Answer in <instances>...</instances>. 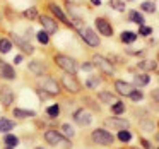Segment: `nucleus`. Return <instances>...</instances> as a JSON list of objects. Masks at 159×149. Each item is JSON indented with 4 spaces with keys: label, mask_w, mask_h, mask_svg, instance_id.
Listing matches in <instances>:
<instances>
[{
    "label": "nucleus",
    "mask_w": 159,
    "mask_h": 149,
    "mask_svg": "<svg viewBox=\"0 0 159 149\" xmlns=\"http://www.w3.org/2000/svg\"><path fill=\"white\" fill-rule=\"evenodd\" d=\"M55 63H57V65H58L65 74H72V76H75L77 70H79V67H77V62H75V60H74L72 57L62 55V53L55 55Z\"/></svg>",
    "instance_id": "nucleus-1"
},
{
    "label": "nucleus",
    "mask_w": 159,
    "mask_h": 149,
    "mask_svg": "<svg viewBox=\"0 0 159 149\" xmlns=\"http://www.w3.org/2000/svg\"><path fill=\"white\" fill-rule=\"evenodd\" d=\"M91 139H93L96 144H99V146H111L113 141H115L113 134L108 132V130H104V128H96V130H93Z\"/></svg>",
    "instance_id": "nucleus-2"
},
{
    "label": "nucleus",
    "mask_w": 159,
    "mask_h": 149,
    "mask_svg": "<svg viewBox=\"0 0 159 149\" xmlns=\"http://www.w3.org/2000/svg\"><path fill=\"white\" fill-rule=\"evenodd\" d=\"M11 41L14 43V45L17 46L22 53H26V55H33V53H34V46H33L28 40L21 38V36L16 35V33H11Z\"/></svg>",
    "instance_id": "nucleus-3"
},
{
    "label": "nucleus",
    "mask_w": 159,
    "mask_h": 149,
    "mask_svg": "<svg viewBox=\"0 0 159 149\" xmlns=\"http://www.w3.org/2000/svg\"><path fill=\"white\" fill-rule=\"evenodd\" d=\"M62 84H63V87H65L69 93H72V94H75V93L80 91V84L77 82V79L72 76V74H65V76H62Z\"/></svg>",
    "instance_id": "nucleus-4"
},
{
    "label": "nucleus",
    "mask_w": 159,
    "mask_h": 149,
    "mask_svg": "<svg viewBox=\"0 0 159 149\" xmlns=\"http://www.w3.org/2000/svg\"><path fill=\"white\" fill-rule=\"evenodd\" d=\"M93 63H94L96 67H99V69L103 70L104 74H108V76H111V74H113V65H111V62H110L108 58H104V57H101V55H94Z\"/></svg>",
    "instance_id": "nucleus-5"
},
{
    "label": "nucleus",
    "mask_w": 159,
    "mask_h": 149,
    "mask_svg": "<svg viewBox=\"0 0 159 149\" xmlns=\"http://www.w3.org/2000/svg\"><path fill=\"white\" fill-rule=\"evenodd\" d=\"M45 141L48 142V144H52V146H58V144H62V142L70 144V142L67 141V137H63V135L58 134L57 130H46L45 132Z\"/></svg>",
    "instance_id": "nucleus-6"
},
{
    "label": "nucleus",
    "mask_w": 159,
    "mask_h": 149,
    "mask_svg": "<svg viewBox=\"0 0 159 149\" xmlns=\"http://www.w3.org/2000/svg\"><path fill=\"white\" fill-rule=\"evenodd\" d=\"M74 120H75V123H79L80 127H87V125L93 122V117H91L89 111L80 108V110H77L75 113H74Z\"/></svg>",
    "instance_id": "nucleus-7"
},
{
    "label": "nucleus",
    "mask_w": 159,
    "mask_h": 149,
    "mask_svg": "<svg viewBox=\"0 0 159 149\" xmlns=\"http://www.w3.org/2000/svg\"><path fill=\"white\" fill-rule=\"evenodd\" d=\"M80 36H82V40L89 46H99V36H98L93 29H89V28L82 29V31H80Z\"/></svg>",
    "instance_id": "nucleus-8"
},
{
    "label": "nucleus",
    "mask_w": 159,
    "mask_h": 149,
    "mask_svg": "<svg viewBox=\"0 0 159 149\" xmlns=\"http://www.w3.org/2000/svg\"><path fill=\"white\" fill-rule=\"evenodd\" d=\"M41 87H43V91H46L48 94H53V96H57V94L60 93L58 84H57V81L52 79V77H45V79L41 81Z\"/></svg>",
    "instance_id": "nucleus-9"
},
{
    "label": "nucleus",
    "mask_w": 159,
    "mask_h": 149,
    "mask_svg": "<svg viewBox=\"0 0 159 149\" xmlns=\"http://www.w3.org/2000/svg\"><path fill=\"white\" fill-rule=\"evenodd\" d=\"M104 123L108 125V127L115 128V130H127L128 128V120H125V118H120V117H113V118H108Z\"/></svg>",
    "instance_id": "nucleus-10"
},
{
    "label": "nucleus",
    "mask_w": 159,
    "mask_h": 149,
    "mask_svg": "<svg viewBox=\"0 0 159 149\" xmlns=\"http://www.w3.org/2000/svg\"><path fill=\"white\" fill-rule=\"evenodd\" d=\"M96 28H98V31H99V35H103V36H113V28H111V24L106 21V19H103V17H98L96 19Z\"/></svg>",
    "instance_id": "nucleus-11"
},
{
    "label": "nucleus",
    "mask_w": 159,
    "mask_h": 149,
    "mask_svg": "<svg viewBox=\"0 0 159 149\" xmlns=\"http://www.w3.org/2000/svg\"><path fill=\"white\" fill-rule=\"evenodd\" d=\"M39 22L43 24V28H45V31L48 33V35H53V33L58 31V26H57V22L53 21L52 17H48V16H38Z\"/></svg>",
    "instance_id": "nucleus-12"
},
{
    "label": "nucleus",
    "mask_w": 159,
    "mask_h": 149,
    "mask_svg": "<svg viewBox=\"0 0 159 149\" xmlns=\"http://www.w3.org/2000/svg\"><path fill=\"white\" fill-rule=\"evenodd\" d=\"M0 77L2 79H7V81L16 79V70L12 69V65H9L4 60H0Z\"/></svg>",
    "instance_id": "nucleus-13"
},
{
    "label": "nucleus",
    "mask_w": 159,
    "mask_h": 149,
    "mask_svg": "<svg viewBox=\"0 0 159 149\" xmlns=\"http://www.w3.org/2000/svg\"><path fill=\"white\" fill-rule=\"evenodd\" d=\"M115 89H116V93L121 94V96H130V94L134 93L135 86L125 82V81H116V82H115Z\"/></svg>",
    "instance_id": "nucleus-14"
},
{
    "label": "nucleus",
    "mask_w": 159,
    "mask_h": 149,
    "mask_svg": "<svg viewBox=\"0 0 159 149\" xmlns=\"http://www.w3.org/2000/svg\"><path fill=\"white\" fill-rule=\"evenodd\" d=\"M29 70H31L34 76H45L46 74V65L41 63L39 60H31V62H29Z\"/></svg>",
    "instance_id": "nucleus-15"
},
{
    "label": "nucleus",
    "mask_w": 159,
    "mask_h": 149,
    "mask_svg": "<svg viewBox=\"0 0 159 149\" xmlns=\"http://www.w3.org/2000/svg\"><path fill=\"white\" fill-rule=\"evenodd\" d=\"M48 9H50V12H52V14L55 16L57 19H58V21L65 22V24H69V26L72 24V22H70L69 19H67V16H65V14H63V12H62V9H60L58 5H57V4H50V5H48Z\"/></svg>",
    "instance_id": "nucleus-16"
},
{
    "label": "nucleus",
    "mask_w": 159,
    "mask_h": 149,
    "mask_svg": "<svg viewBox=\"0 0 159 149\" xmlns=\"http://www.w3.org/2000/svg\"><path fill=\"white\" fill-rule=\"evenodd\" d=\"M0 100H2V105H4V106H11L12 101H14V93H12L9 87H4L2 93H0Z\"/></svg>",
    "instance_id": "nucleus-17"
},
{
    "label": "nucleus",
    "mask_w": 159,
    "mask_h": 149,
    "mask_svg": "<svg viewBox=\"0 0 159 149\" xmlns=\"http://www.w3.org/2000/svg\"><path fill=\"white\" fill-rule=\"evenodd\" d=\"M14 127H16V123L12 120H9V118H0V132L7 134V132L12 130Z\"/></svg>",
    "instance_id": "nucleus-18"
},
{
    "label": "nucleus",
    "mask_w": 159,
    "mask_h": 149,
    "mask_svg": "<svg viewBox=\"0 0 159 149\" xmlns=\"http://www.w3.org/2000/svg\"><path fill=\"white\" fill-rule=\"evenodd\" d=\"M128 19H130V22H135V24H139V26L144 24V16H142L140 12H137V11L128 12Z\"/></svg>",
    "instance_id": "nucleus-19"
},
{
    "label": "nucleus",
    "mask_w": 159,
    "mask_h": 149,
    "mask_svg": "<svg viewBox=\"0 0 159 149\" xmlns=\"http://www.w3.org/2000/svg\"><path fill=\"white\" fill-rule=\"evenodd\" d=\"M149 81H151V77H149L147 74H137V76H134L135 86H147Z\"/></svg>",
    "instance_id": "nucleus-20"
},
{
    "label": "nucleus",
    "mask_w": 159,
    "mask_h": 149,
    "mask_svg": "<svg viewBox=\"0 0 159 149\" xmlns=\"http://www.w3.org/2000/svg\"><path fill=\"white\" fill-rule=\"evenodd\" d=\"M137 67L142 70H154L156 67H157V63H156L154 60H142V62L137 63Z\"/></svg>",
    "instance_id": "nucleus-21"
},
{
    "label": "nucleus",
    "mask_w": 159,
    "mask_h": 149,
    "mask_svg": "<svg viewBox=\"0 0 159 149\" xmlns=\"http://www.w3.org/2000/svg\"><path fill=\"white\" fill-rule=\"evenodd\" d=\"M14 117H17V118H31V117H34V111H33V110H21V108H16V110H14Z\"/></svg>",
    "instance_id": "nucleus-22"
},
{
    "label": "nucleus",
    "mask_w": 159,
    "mask_h": 149,
    "mask_svg": "<svg viewBox=\"0 0 159 149\" xmlns=\"http://www.w3.org/2000/svg\"><path fill=\"white\" fill-rule=\"evenodd\" d=\"M120 38H121V41H123V43H127V45H128V43H134L135 40H137V35H135L134 31H123Z\"/></svg>",
    "instance_id": "nucleus-23"
},
{
    "label": "nucleus",
    "mask_w": 159,
    "mask_h": 149,
    "mask_svg": "<svg viewBox=\"0 0 159 149\" xmlns=\"http://www.w3.org/2000/svg\"><path fill=\"white\" fill-rule=\"evenodd\" d=\"M12 48V41L7 38H2L0 40V53H9Z\"/></svg>",
    "instance_id": "nucleus-24"
},
{
    "label": "nucleus",
    "mask_w": 159,
    "mask_h": 149,
    "mask_svg": "<svg viewBox=\"0 0 159 149\" xmlns=\"http://www.w3.org/2000/svg\"><path fill=\"white\" fill-rule=\"evenodd\" d=\"M4 142L7 144V147H16V146L19 144V139L16 137V135H12V134H5Z\"/></svg>",
    "instance_id": "nucleus-25"
},
{
    "label": "nucleus",
    "mask_w": 159,
    "mask_h": 149,
    "mask_svg": "<svg viewBox=\"0 0 159 149\" xmlns=\"http://www.w3.org/2000/svg\"><path fill=\"white\" fill-rule=\"evenodd\" d=\"M38 9L36 7H29V9H26L24 11V17L26 19H29V21H34V19H38Z\"/></svg>",
    "instance_id": "nucleus-26"
},
{
    "label": "nucleus",
    "mask_w": 159,
    "mask_h": 149,
    "mask_svg": "<svg viewBox=\"0 0 159 149\" xmlns=\"http://www.w3.org/2000/svg\"><path fill=\"white\" fill-rule=\"evenodd\" d=\"M110 7L115 9L118 12H123L125 11V2L123 0H110Z\"/></svg>",
    "instance_id": "nucleus-27"
},
{
    "label": "nucleus",
    "mask_w": 159,
    "mask_h": 149,
    "mask_svg": "<svg viewBox=\"0 0 159 149\" xmlns=\"http://www.w3.org/2000/svg\"><path fill=\"white\" fill-rule=\"evenodd\" d=\"M99 100L103 101V103H110V105L115 103V96L111 93H106V91H101L99 93Z\"/></svg>",
    "instance_id": "nucleus-28"
},
{
    "label": "nucleus",
    "mask_w": 159,
    "mask_h": 149,
    "mask_svg": "<svg viewBox=\"0 0 159 149\" xmlns=\"http://www.w3.org/2000/svg\"><path fill=\"white\" fill-rule=\"evenodd\" d=\"M140 9H142L144 12L154 14V12H156V4H154V2H142V4H140Z\"/></svg>",
    "instance_id": "nucleus-29"
},
{
    "label": "nucleus",
    "mask_w": 159,
    "mask_h": 149,
    "mask_svg": "<svg viewBox=\"0 0 159 149\" xmlns=\"http://www.w3.org/2000/svg\"><path fill=\"white\" fill-rule=\"evenodd\" d=\"M111 111H113L115 115H121L125 111V105L121 103V101H115V103L111 105Z\"/></svg>",
    "instance_id": "nucleus-30"
},
{
    "label": "nucleus",
    "mask_w": 159,
    "mask_h": 149,
    "mask_svg": "<svg viewBox=\"0 0 159 149\" xmlns=\"http://www.w3.org/2000/svg\"><path fill=\"white\" fill-rule=\"evenodd\" d=\"M46 113H48V117L57 118V117H58V113H60L58 105H52V106H48V108H46Z\"/></svg>",
    "instance_id": "nucleus-31"
},
{
    "label": "nucleus",
    "mask_w": 159,
    "mask_h": 149,
    "mask_svg": "<svg viewBox=\"0 0 159 149\" xmlns=\"http://www.w3.org/2000/svg\"><path fill=\"white\" fill-rule=\"evenodd\" d=\"M118 139L121 142H130L132 141V134L128 130H118Z\"/></svg>",
    "instance_id": "nucleus-32"
},
{
    "label": "nucleus",
    "mask_w": 159,
    "mask_h": 149,
    "mask_svg": "<svg viewBox=\"0 0 159 149\" xmlns=\"http://www.w3.org/2000/svg\"><path fill=\"white\" fill-rule=\"evenodd\" d=\"M62 132H63V137H72V135L75 134L70 123H63V125H62Z\"/></svg>",
    "instance_id": "nucleus-33"
},
{
    "label": "nucleus",
    "mask_w": 159,
    "mask_h": 149,
    "mask_svg": "<svg viewBox=\"0 0 159 149\" xmlns=\"http://www.w3.org/2000/svg\"><path fill=\"white\" fill-rule=\"evenodd\" d=\"M36 38H38V41L41 43V45H48V41H50V36L46 31H39L38 35H36Z\"/></svg>",
    "instance_id": "nucleus-34"
},
{
    "label": "nucleus",
    "mask_w": 159,
    "mask_h": 149,
    "mask_svg": "<svg viewBox=\"0 0 159 149\" xmlns=\"http://www.w3.org/2000/svg\"><path fill=\"white\" fill-rule=\"evenodd\" d=\"M139 35H140V36H149V35H152V28L142 24L140 28H139Z\"/></svg>",
    "instance_id": "nucleus-35"
},
{
    "label": "nucleus",
    "mask_w": 159,
    "mask_h": 149,
    "mask_svg": "<svg viewBox=\"0 0 159 149\" xmlns=\"http://www.w3.org/2000/svg\"><path fill=\"white\" fill-rule=\"evenodd\" d=\"M130 98H132V101H140L142 98H144V94L140 93V91H137V89H134V93L130 94Z\"/></svg>",
    "instance_id": "nucleus-36"
},
{
    "label": "nucleus",
    "mask_w": 159,
    "mask_h": 149,
    "mask_svg": "<svg viewBox=\"0 0 159 149\" xmlns=\"http://www.w3.org/2000/svg\"><path fill=\"white\" fill-rule=\"evenodd\" d=\"M140 127L144 128L145 132H152V130H154V123H151V122H142Z\"/></svg>",
    "instance_id": "nucleus-37"
},
{
    "label": "nucleus",
    "mask_w": 159,
    "mask_h": 149,
    "mask_svg": "<svg viewBox=\"0 0 159 149\" xmlns=\"http://www.w3.org/2000/svg\"><path fill=\"white\" fill-rule=\"evenodd\" d=\"M98 84H99V79H98V77H91V79H87V87H91V89L96 87Z\"/></svg>",
    "instance_id": "nucleus-38"
},
{
    "label": "nucleus",
    "mask_w": 159,
    "mask_h": 149,
    "mask_svg": "<svg viewBox=\"0 0 159 149\" xmlns=\"http://www.w3.org/2000/svg\"><path fill=\"white\" fill-rule=\"evenodd\" d=\"M140 144L144 146L145 149H152V146H151V142L149 141H145V139H140Z\"/></svg>",
    "instance_id": "nucleus-39"
},
{
    "label": "nucleus",
    "mask_w": 159,
    "mask_h": 149,
    "mask_svg": "<svg viewBox=\"0 0 159 149\" xmlns=\"http://www.w3.org/2000/svg\"><path fill=\"white\" fill-rule=\"evenodd\" d=\"M80 69H82V70H91V69H93V65H91V63H84Z\"/></svg>",
    "instance_id": "nucleus-40"
},
{
    "label": "nucleus",
    "mask_w": 159,
    "mask_h": 149,
    "mask_svg": "<svg viewBox=\"0 0 159 149\" xmlns=\"http://www.w3.org/2000/svg\"><path fill=\"white\" fill-rule=\"evenodd\" d=\"M21 62H22V55H17L14 58V63H21Z\"/></svg>",
    "instance_id": "nucleus-41"
},
{
    "label": "nucleus",
    "mask_w": 159,
    "mask_h": 149,
    "mask_svg": "<svg viewBox=\"0 0 159 149\" xmlns=\"http://www.w3.org/2000/svg\"><path fill=\"white\" fill-rule=\"evenodd\" d=\"M152 98H154V100H157V101H159V91H154V93H152Z\"/></svg>",
    "instance_id": "nucleus-42"
},
{
    "label": "nucleus",
    "mask_w": 159,
    "mask_h": 149,
    "mask_svg": "<svg viewBox=\"0 0 159 149\" xmlns=\"http://www.w3.org/2000/svg\"><path fill=\"white\" fill-rule=\"evenodd\" d=\"M91 2H93L94 5H101V0H91Z\"/></svg>",
    "instance_id": "nucleus-43"
},
{
    "label": "nucleus",
    "mask_w": 159,
    "mask_h": 149,
    "mask_svg": "<svg viewBox=\"0 0 159 149\" xmlns=\"http://www.w3.org/2000/svg\"><path fill=\"white\" fill-rule=\"evenodd\" d=\"M34 149H41V147H34Z\"/></svg>",
    "instance_id": "nucleus-44"
},
{
    "label": "nucleus",
    "mask_w": 159,
    "mask_h": 149,
    "mask_svg": "<svg viewBox=\"0 0 159 149\" xmlns=\"http://www.w3.org/2000/svg\"><path fill=\"white\" fill-rule=\"evenodd\" d=\"M7 149H14V147H7Z\"/></svg>",
    "instance_id": "nucleus-45"
},
{
    "label": "nucleus",
    "mask_w": 159,
    "mask_h": 149,
    "mask_svg": "<svg viewBox=\"0 0 159 149\" xmlns=\"http://www.w3.org/2000/svg\"><path fill=\"white\" fill-rule=\"evenodd\" d=\"M0 21H2V16H0Z\"/></svg>",
    "instance_id": "nucleus-46"
},
{
    "label": "nucleus",
    "mask_w": 159,
    "mask_h": 149,
    "mask_svg": "<svg viewBox=\"0 0 159 149\" xmlns=\"http://www.w3.org/2000/svg\"><path fill=\"white\" fill-rule=\"evenodd\" d=\"M128 2H132V0H128Z\"/></svg>",
    "instance_id": "nucleus-47"
}]
</instances>
